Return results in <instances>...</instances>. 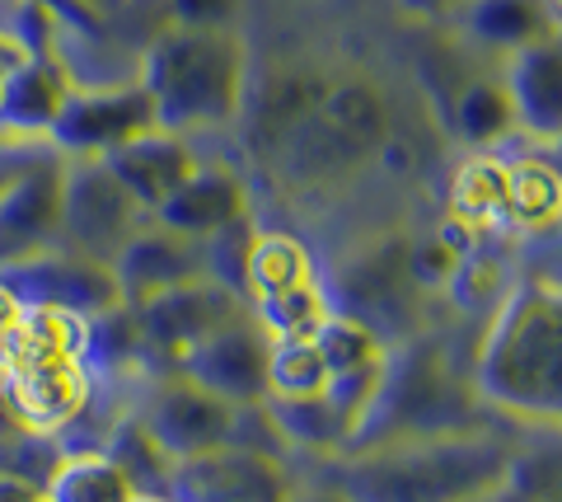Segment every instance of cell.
I'll use <instances>...</instances> for the list:
<instances>
[{
    "mask_svg": "<svg viewBox=\"0 0 562 502\" xmlns=\"http://www.w3.org/2000/svg\"><path fill=\"white\" fill-rule=\"evenodd\" d=\"M408 239L403 231H380L371 239H357L342 264L328 277V301L342 315L371 324L390 343V334H408V320L417 315L422 291L408 272Z\"/></svg>",
    "mask_w": 562,
    "mask_h": 502,
    "instance_id": "5",
    "label": "cell"
},
{
    "mask_svg": "<svg viewBox=\"0 0 562 502\" xmlns=\"http://www.w3.org/2000/svg\"><path fill=\"white\" fill-rule=\"evenodd\" d=\"M473 400L525 427L562 423V301L558 291L525 282L506 291L483 328L473 361Z\"/></svg>",
    "mask_w": 562,
    "mask_h": 502,
    "instance_id": "2",
    "label": "cell"
},
{
    "mask_svg": "<svg viewBox=\"0 0 562 502\" xmlns=\"http://www.w3.org/2000/svg\"><path fill=\"white\" fill-rule=\"evenodd\" d=\"M450 24L460 29V38H469L473 47L502 52V57L535 38L558 33L549 0H464V5L450 14Z\"/></svg>",
    "mask_w": 562,
    "mask_h": 502,
    "instance_id": "19",
    "label": "cell"
},
{
    "mask_svg": "<svg viewBox=\"0 0 562 502\" xmlns=\"http://www.w3.org/2000/svg\"><path fill=\"white\" fill-rule=\"evenodd\" d=\"M562 212V179L549 160H506V226L553 231Z\"/></svg>",
    "mask_w": 562,
    "mask_h": 502,
    "instance_id": "24",
    "label": "cell"
},
{
    "mask_svg": "<svg viewBox=\"0 0 562 502\" xmlns=\"http://www.w3.org/2000/svg\"><path fill=\"white\" fill-rule=\"evenodd\" d=\"M408 10H417V14H431V20H450L454 10L464 5V0H403Z\"/></svg>",
    "mask_w": 562,
    "mask_h": 502,
    "instance_id": "35",
    "label": "cell"
},
{
    "mask_svg": "<svg viewBox=\"0 0 562 502\" xmlns=\"http://www.w3.org/2000/svg\"><path fill=\"white\" fill-rule=\"evenodd\" d=\"M244 212H254V202H249V183H244L239 169L225 160H202L150 216L160 221V226L206 239Z\"/></svg>",
    "mask_w": 562,
    "mask_h": 502,
    "instance_id": "16",
    "label": "cell"
},
{
    "mask_svg": "<svg viewBox=\"0 0 562 502\" xmlns=\"http://www.w3.org/2000/svg\"><path fill=\"white\" fill-rule=\"evenodd\" d=\"M24 301L14 297V291L0 282V361H5V353L14 348V338H20V328H24Z\"/></svg>",
    "mask_w": 562,
    "mask_h": 502,
    "instance_id": "31",
    "label": "cell"
},
{
    "mask_svg": "<svg viewBox=\"0 0 562 502\" xmlns=\"http://www.w3.org/2000/svg\"><path fill=\"white\" fill-rule=\"evenodd\" d=\"M103 160L113 165V175L127 183V193L140 202V212H155L173 188H179L192 169L202 165V155L192 150V142L188 136H179V132H165V127H155V132H146V136H136V142H127V146H117V150H109Z\"/></svg>",
    "mask_w": 562,
    "mask_h": 502,
    "instance_id": "17",
    "label": "cell"
},
{
    "mask_svg": "<svg viewBox=\"0 0 562 502\" xmlns=\"http://www.w3.org/2000/svg\"><path fill=\"white\" fill-rule=\"evenodd\" d=\"M70 71L61 57H29L20 71L0 85V132L10 142H47V127L57 118L61 99L70 94Z\"/></svg>",
    "mask_w": 562,
    "mask_h": 502,
    "instance_id": "18",
    "label": "cell"
},
{
    "mask_svg": "<svg viewBox=\"0 0 562 502\" xmlns=\"http://www.w3.org/2000/svg\"><path fill=\"white\" fill-rule=\"evenodd\" d=\"M136 80L155 99L165 132H216L239 123L254 80L249 43L235 29H165L140 52Z\"/></svg>",
    "mask_w": 562,
    "mask_h": 502,
    "instance_id": "3",
    "label": "cell"
},
{
    "mask_svg": "<svg viewBox=\"0 0 562 502\" xmlns=\"http://www.w3.org/2000/svg\"><path fill=\"white\" fill-rule=\"evenodd\" d=\"M136 502H179V498H169V493H136Z\"/></svg>",
    "mask_w": 562,
    "mask_h": 502,
    "instance_id": "38",
    "label": "cell"
},
{
    "mask_svg": "<svg viewBox=\"0 0 562 502\" xmlns=\"http://www.w3.org/2000/svg\"><path fill=\"white\" fill-rule=\"evenodd\" d=\"M310 282H319L314 254L286 231H258L249 264H244V301L249 305H268L286 291H301Z\"/></svg>",
    "mask_w": 562,
    "mask_h": 502,
    "instance_id": "20",
    "label": "cell"
},
{
    "mask_svg": "<svg viewBox=\"0 0 562 502\" xmlns=\"http://www.w3.org/2000/svg\"><path fill=\"white\" fill-rule=\"evenodd\" d=\"M291 470L281 456L254 446H216L206 456L179 460L169 475V498L179 502H286Z\"/></svg>",
    "mask_w": 562,
    "mask_h": 502,
    "instance_id": "11",
    "label": "cell"
},
{
    "mask_svg": "<svg viewBox=\"0 0 562 502\" xmlns=\"http://www.w3.org/2000/svg\"><path fill=\"white\" fill-rule=\"evenodd\" d=\"M286 502H351L333 479H314V483H291Z\"/></svg>",
    "mask_w": 562,
    "mask_h": 502,
    "instance_id": "33",
    "label": "cell"
},
{
    "mask_svg": "<svg viewBox=\"0 0 562 502\" xmlns=\"http://www.w3.org/2000/svg\"><path fill=\"white\" fill-rule=\"evenodd\" d=\"M0 502H47V489L43 483H33L29 475L0 470Z\"/></svg>",
    "mask_w": 562,
    "mask_h": 502,
    "instance_id": "32",
    "label": "cell"
},
{
    "mask_svg": "<svg viewBox=\"0 0 562 502\" xmlns=\"http://www.w3.org/2000/svg\"><path fill=\"white\" fill-rule=\"evenodd\" d=\"M136 423L146 427V437L179 465L192 456H206L216 446H231L235 432V404H225L221 394L202 390L198 380H188L183 371H169L165 380H155V390L146 394Z\"/></svg>",
    "mask_w": 562,
    "mask_h": 502,
    "instance_id": "8",
    "label": "cell"
},
{
    "mask_svg": "<svg viewBox=\"0 0 562 502\" xmlns=\"http://www.w3.org/2000/svg\"><path fill=\"white\" fill-rule=\"evenodd\" d=\"M450 216L464 221V226H473V231L506 226V160L473 155L460 175H454Z\"/></svg>",
    "mask_w": 562,
    "mask_h": 502,
    "instance_id": "25",
    "label": "cell"
},
{
    "mask_svg": "<svg viewBox=\"0 0 562 502\" xmlns=\"http://www.w3.org/2000/svg\"><path fill=\"white\" fill-rule=\"evenodd\" d=\"M113 282L122 291V305H146L155 301L160 291H173L183 282H198L206 272V239L198 235H183L173 226H160L155 216H146L136 226V235L117 249L113 258Z\"/></svg>",
    "mask_w": 562,
    "mask_h": 502,
    "instance_id": "12",
    "label": "cell"
},
{
    "mask_svg": "<svg viewBox=\"0 0 562 502\" xmlns=\"http://www.w3.org/2000/svg\"><path fill=\"white\" fill-rule=\"evenodd\" d=\"M155 99L140 80L127 85H70L57 118L47 127V146L61 155H109L136 136L155 132Z\"/></svg>",
    "mask_w": 562,
    "mask_h": 502,
    "instance_id": "7",
    "label": "cell"
},
{
    "mask_svg": "<svg viewBox=\"0 0 562 502\" xmlns=\"http://www.w3.org/2000/svg\"><path fill=\"white\" fill-rule=\"evenodd\" d=\"M351 502H479L520 479V451L497 427L403 432L328 460Z\"/></svg>",
    "mask_w": 562,
    "mask_h": 502,
    "instance_id": "1",
    "label": "cell"
},
{
    "mask_svg": "<svg viewBox=\"0 0 562 502\" xmlns=\"http://www.w3.org/2000/svg\"><path fill=\"white\" fill-rule=\"evenodd\" d=\"M43 146L47 142H5V146H0V198L10 193V183L20 179L33 160H38Z\"/></svg>",
    "mask_w": 562,
    "mask_h": 502,
    "instance_id": "30",
    "label": "cell"
},
{
    "mask_svg": "<svg viewBox=\"0 0 562 502\" xmlns=\"http://www.w3.org/2000/svg\"><path fill=\"white\" fill-rule=\"evenodd\" d=\"M146 221L127 183L113 175L103 155H66L61 165V249L94 258L109 268L117 249Z\"/></svg>",
    "mask_w": 562,
    "mask_h": 502,
    "instance_id": "6",
    "label": "cell"
},
{
    "mask_svg": "<svg viewBox=\"0 0 562 502\" xmlns=\"http://www.w3.org/2000/svg\"><path fill=\"white\" fill-rule=\"evenodd\" d=\"M70 5L85 10V14H113V10L122 5V0H70Z\"/></svg>",
    "mask_w": 562,
    "mask_h": 502,
    "instance_id": "37",
    "label": "cell"
},
{
    "mask_svg": "<svg viewBox=\"0 0 562 502\" xmlns=\"http://www.w3.org/2000/svg\"><path fill=\"white\" fill-rule=\"evenodd\" d=\"M314 348H319L328 376L380 367V361L390 357V343H384L371 324L351 320V315H342V310H333V315L319 324V334H314Z\"/></svg>",
    "mask_w": 562,
    "mask_h": 502,
    "instance_id": "26",
    "label": "cell"
},
{
    "mask_svg": "<svg viewBox=\"0 0 562 502\" xmlns=\"http://www.w3.org/2000/svg\"><path fill=\"white\" fill-rule=\"evenodd\" d=\"M169 29H235L239 0H165Z\"/></svg>",
    "mask_w": 562,
    "mask_h": 502,
    "instance_id": "29",
    "label": "cell"
},
{
    "mask_svg": "<svg viewBox=\"0 0 562 502\" xmlns=\"http://www.w3.org/2000/svg\"><path fill=\"white\" fill-rule=\"evenodd\" d=\"M450 123L460 132V142L473 150L502 146L516 132V109H512V94H506L502 76L464 80V90L450 103Z\"/></svg>",
    "mask_w": 562,
    "mask_h": 502,
    "instance_id": "23",
    "label": "cell"
},
{
    "mask_svg": "<svg viewBox=\"0 0 562 502\" xmlns=\"http://www.w3.org/2000/svg\"><path fill=\"white\" fill-rule=\"evenodd\" d=\"M254 212L235 216L231 226H221L216 235H206V272L216 277L221 287H231L235 297H244V264H249V249H254Z\"/></svg>",
    "mask_w": 562,
    "mask_h": 502,
    "instance_id": "28",
    "label": "cell"
},
{
    "mask_svg": "<svg viewBox=\"0 0 562 502\" xmlns=\"http://www.w3.org/2000/svg\"><path fill=\"white\" fill-rule=\"evenodd\" d=\"M61 165L66 155L43 146L38 160L0 198V264L61 245Z\"/></svg>",
    "mask_w": 562,
    "mask_h": 502,
    "instance_id": "14",
    "label": "cell"
},
{
    "mask_svg": "<svg viewBox=\"0 0 562 502\" xmlns=\"http://www.w3.org/2000/svg\"><path fill=\"white\" fill-rule=\"evenodd\" d=\"M244 310H249V301L235 297L231 287H221L216 277H198V282H183L173 291H160L146 305H136V328L146 338V348L179 361L192 343L216 334L221 324H231Z\"/></svg>",
    "mask_w": 562,
    "mask_h": 502,
    "instance_id": "13",
    "label": "cell"
},
{
    "mask_svg": "<svg viewBox=\"0 0 562 502\" xmlns=\"http://www.w3.org/2000/svg\"><path fill=\"white\" fill-rule=\"evenodd\" d=\"M24 62H29V47H24L20 38H10L5 29H0V80H10Z\"/></svg>",
    "mask_w": 562,
    "mask_h": 502,
    "instance_id": "34",
    "label": "cell"
},
{
    "mask_svg": "<svg viewBox=\"0 0 562 502\" xmlns=\"http://www.w3.org/2000/svg\"><path fill=\"white\" fill-rule=\"evenodd\" d=\"M473 404H479L473 400V386H460V376L450 371V357L441 343L398 338V343H390V361H384L375 404L366 413L361 432L347 442V451L384 442V437H403V432L469 427Z\"/></svg>",
    "mask_w": 562,
    "mask_h": 502,
    "instance_id": "4",
    "label": "cell"
},
{
    "mask_svg": "<svg viewBox=\"0 0 562 502\" xmlns=\"http://www.w3.org/2000/svg\"><path fill=\"white\" fill-rule=\"evenodd\" d=\"M272 409V423L281 432V442H286V451L295 456H314V460H338L347 451L351 432L347 423L333 413V404L324 394H305V400H268Z\"/></svg>",
    "mask_w": 562,
    "mask_h": 502,
    "instance_id": "22",
    "label": "cell"
},
{
    "mask_svg": "<svg viewBox=\"0 0 562 502\" xmlns=\"http://www.w3.org/2000/svg\"><path fill=\"white\" fill-rule=\"evenodd\" d=\"M0 85H5V80H0Z\"/></svg>",
    "mask_w": 562,
    "mask_h": 502,
    "instance_id": "39",
    "label": "cell"
},
{
    "mask_svg": "<svg viewBox=\"0 0 562 502\" xmlns=\"http://www.w3.org/2000/svg\"><path fill=\"white\" fill-rule=\"evenodd\" d=\"M47 502H136V479L109 451H66L43 483Z\"/></svg>",
    "mask_w": 562,
    "mask_h": 502,
    "instance_id": "21",
    "label": "cell"
},
{
    "mask_svg": "<svg viewBox=\"0 0 562 502\" xmlns=\"http://www.w3.org/2000/svg\"><path fill=\"white\" fill-rule=\"evenodd\" d=\"M268 328L254 320V310H244L231 324H221L216 334L173 361V371L198 380L202 390L221 394L225 404H262L268 400Z\"/></svg>",
    "mask_w": 562,
    "mask_h": 502,
    "instance_id": "10",
    "label": "cell"
},
{
    "mask_svg": "<svg viewBox=\"0 0 562 502\" xmlns=\"http://www.w3.org/2000/svg\"><path fill=\"white\" fill-rule=\"evenodd\" d=\"M502 85L516 109V132L535 136L539 146H558V136H562V43H558V33L506 52Z\"/></svg>",
    "mask_w": 562,
    "mask_h": 502,
    "instance_id": "15",
    "label": "cell"
},
{
    "mask_svg": "<svg viewBox=\"0 0 562 502\" xmlns=\"http://www.w3.org/2000/svg\"><path fill=\"white\" fill-rule=\"evenodd\" d=\"M0 282H5L14 297L29 310H70L80 320H99L109 310L122 305V291L113 282V268L94 264V258H80L70 249H43L33 258H14V264H0Z\"/></svg>",
    "mask_w": 562,
    "mask_h": 502,
    "instance_id": "9",
    "label": "cell"
},
{
    "mask_svg": "<svg viewBox=\"0 0 562 502\" xmlns=\"http://www.w3.org/2000/svg\"><path fill=\"white\" fill-rule=\"evenodd\" d=\"M479 502H539V498H530L520 489V479L516 483H506V489H497V493H487V498H479Z\"/></svg>",
    "mask_w": 562,
    "mask_h": 502,
    "instance_id": "36",
    "label": "cell"
},
{
    "mask_svg": "<svg viewBox=\"0 0 562 502\" xmlns=\"http://www.w3.org/2000/svg\"><path fill=\"white\" fill-rule=\"evenodd\" d=\"M328 371L314 338H272L268 343V400H305L324 394Z\"/></svg>",
    "mask_w": 562,
    "mask_h": 502,
    "instance_id": "27",
    "label": "cell"
}]
</instances>
